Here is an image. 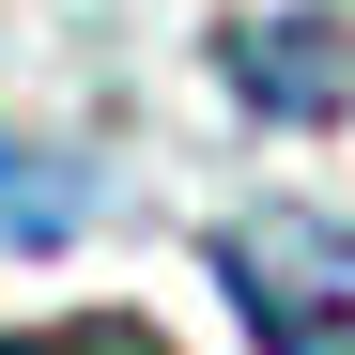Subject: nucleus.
Instances as JSON below:
<instances>
[{"mask_svg": "<svg viewBox=\"0 0 355 355\" xmlns=\"http://www.w3.org/2000/svg\"><path fill=\"white\" fill-rule=\"evenodd\" d=\"M201 263L232 293V324H248V355H355V278H309V263L248 248V232H216Z\"/></svg>", "mask_w": 355, "mask_h": 355, "instance_id": "obj_2", "label": "nucleus"}, {"mask_svg": "<svg viewBox=\"0 0 355 355\" xmlns=\"http://www.w3.org/2000/svg\"><path fill=\"white\" fill-rule=\"evenodd\" d=\"M108 170H31V139H0V248H62V232H93Z\"/></svg>", "mask_w": 355, "mask_h": 355, "instance_id": "obj_3", "label": "nucleus"}, {"mask_svg": "<svg viewBox=\"0 0 355 355\" xmlns=\"http://www.w3.org/2000/svg\"><path fill=\"white\" fill-rule=\"evenodd\" d=\"M216 78H232V108H263V124H355V31L340 16H232Z\"/></svg>", "mask_w": 355, "mask_h": 355, "instance_id": "obj_1", "label": "nucleus"}, {"mask_svg": "<svg viewBox=\"0 0 355 355\" xmlns=\"http://www.w3.org/2000/svg\"><path fill=\"white\" fill-rule=\"evenodd\" d=\"M0 355H170L139 309H62V324H0Z\"/></svg>", "mask_w": 355, "mask_h": 355, "instance_id": "obj_4", "label": "nucleus"}]
</instances>
